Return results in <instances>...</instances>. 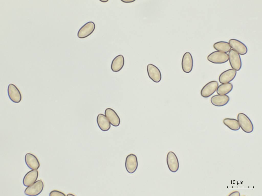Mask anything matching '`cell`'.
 I'll list each match as a JSON object with an SVG mask.
<instances>
[{"label": "cell", "instance_id": "cell-11", "mask_svg": "<svg viewBox=\"0 0 262 196\" xmlns=\"http://www.w3.org/2000/svg\"><path fill=\"white\" fill-rule=\"evenodd\" d=\"M147 69L148 76L152 81L156 83H158L161 81V72L157 67L149 64L147 65Z\"/></svg>", "mask_w": 262, "mask_h": 196}, {"label": "cell", "instance_id": "cell-12", "mask_svg": "<svg viewBox=\"0 0 262 196\" xmlns=\"http://www.w3.org/2000/svg\"><path fill=\"white\" fill-rule=\"evenodd\" d=\"M229 43L235 51L241 55H244L247 52L248 49L246 45L240 41L235 39L229 40Z\"/></svg>", "mask_w": 262, "mask_h": 196}, {"label": "cell", "instance_id": "cell-21", "mask_svg": "<svg viewBox=\"0 0 262 196\" xmlns=\"http://www.w3.org/2000/svg\"><path fill=\"white\" fill-rule=\"evenodd\" d=\"M223 121L225 125L232 130L237 131L240 128L238 121L235 119L226 118L223 119Z\"/></svg>", "mask_w": 262, "mask_h": 196}, {"label": "cell", "instance_id": "cell-10", "mask_svg": "<svg viewBox=\"0 0 262 196\" xmlns=\"http://www.w3.org/2000/svg\"><path fill=\"white\" fill-rule=\"evenodd\" d=\"M95 28V24L92 21L87 22L79 30L77 33L78 38L81 39L87 37L94 31Z\"/></svg>", "mask_w": 262, "mask_h": 196}, {"label": "cell", "instance_id": "cell-5", "mask_svg": "<svg viewBox=\"0 0 262 196\" xmlns=\"http://www.w3.org/2000/svg\"><path fill=\"white\" fill-rule=\"evenodd\" d=\"M166 161L169 170L173 173L177 172L179 168V163L178 158L173 152L170 151L168 153Z\"/></svg>", "mask_w": 262, "mask_h": 196}, {"label": "cell", "instance_id": "cell-6", "mask_svg": "<svg viewBox=\"0 0 262 196\" xmlns=\"http://www.w3.org/2000/svg\"><path fill=\"white\" fill-rule=\"evenodd\" d=\"M218 85V82L216 81L213 80L208 82L201 89V95L204 98L210 96L216 91Z\"/></svg>", "mask_w": 262, "mask_h": 196}, {"label": "cell", "instance_id": "cell-8", "mask_svg": "<svg viewBox=\"0 0 262 196\" xmlns=\"http://www.w3.org/2000/svg\"><path fill=\"white\" fill-rule=\"evenodd\" d=\"M7 92L9 99L13 102L18 103L21 101L22 97L21 93L15 85L12 83L9 84Z\"/></svg>", "mask_w": 262, "mask_h": 196}, {"label": "cell", "instance_id": "cell-17", "mask_svg": "<svg viewBox=\"0 0 262 196\" xmlns=\"http://www.w3.org/2000/svg\"><path fill=\"white\" fill-rule=\"evenodd\" d=\"M230 100V97L227 95H216L212 96L210 99L211 103L214 105L222 106L226 105Z\"/></svg>", "mask_w": 262, "mask_h": 196}, {"label": "cell", "instance_id": "cell-2", "mask_svg": "<svg viewBox=\"0 0 262 196\" xmlns=\"http://www.w3.org/2000/svg\"><path fill=\"white\" fill-rule=\"evenodd\" d=\"M207 59L213 64H222L228 60V56L226 53L217 51L210 54L207 57Z\"/></svg>", "mask_w": 262, "mask_h": 196}, {"label": "cell", "instance_id": "cell-16", "mask_svg": "<svg viewBox=\"0 0 262 196\" xmlns=\"http://www.w3.org/2000/svg\"><path fill=\"white\" fill-rule=\"evenodd\" d=\"M38 176V171L32 169L27 173L24 176L23 180L24 185L28 187L35 182Z\"/></svg>", "mask_w": 262, "mask_h": 196}, {"label": "cell", "instance_id": "cell-25", "mask_svg": "<svg viewBox=\"0 0 262 196\" xmlns=\"http://www.w3.org/2000/svg\"><path fill=\"white\" fill-rule=\"evenodd\" d=\"M100 1H101L103 2H107L108 1V0H100Z\"/></svg>", "mask_w": 262, "mask_h": 196}, {"label": "cell", "instance_id": "cell-7", "mask_svg": "<svg viewBox=\"0 0 262 196\" xmlns=\"http://www.w3.org/2000/svg\"><path fill=\"white\" fill-rule=\"evenodd\" d=\"M138 165L137 157L135 155L130 154L127 156L125 160V167L128 173H134L137 169Z\"/></svg>", "mask_w": 262, "mask_h": 196}, {"label": "cell", "instance_id": "cell-23", "mask_svg": "<svg viewBox=\"0 0 262 196\" xmlns=\"http://www.w3.org/2000/svg\"><path fill=\"white\" fill-rule=\"evenodd\" d=\"M60 192L56 190H54L51 191L49 194L50 196L59 195L61 194Z\"/></svg>", "mask_w": 262, "mask_h": 196}, {"label": "cell", "instance_id": "cell-1", "mask_svg": "<svg viewBox=\"0 0 262 196\" xmlns=\"http://www.w3.org/2000/svg\"><path fill=\"white\" fill-rule=\"evenodd\" d=\"M237 119L240 127L244 132L249 133L253 131L254 129L253 124L246 114L242 113H239L237 116Z\"/></svg>", "mask_w": 262, "mask_h": 196}, {"label": "cell", "instance_id": "cell-15", "mask_svg": "<svg viewBox=\"0 0 262 196\" xmlns=\"http://www.w3.org/2000/svg\"><path fill=\"white\" fill-rule=\"evenodd\" d=\"M105 114L110 124L115 127L118 126L120 123V118L116 112L110 108H107Z\"/></svg>", "mask_w": 262, "mask_h": 196}, {"label": "cell", "instance_id": "cell-18", "mask_svg": "<svg viewBox=\"0 0 262 196\" xmlns=\"http://www.w3.org/2000/svg\"><path fill=\"white\" fill-rule=\"evenodd\" d=\"M96 121L99 127L102 131H107L111 128L110 122L106 116L102 114L98 115Z\"/></svg>", "mask_w": 262, "mask_h": 196}, {"label": "cell", "instance_id": "cell-13", "mask_svg": "<svg viewBox=\"0 0 262 196\" xmlns=\"http://www.w3.org/2000/svg\"><path fill=\"white\" fill-rule=\"evenodd\" d=\"M236 74V71L232 68L225 70L220 75L219 81L221 84L229 83L234 79Z\"/></svg>", "mask_w": 262, "mask_h": 196}, {"label": "cell", "instance_id": "cell-9", "mask_svg": "<svg viewBox=\"0 0 262 196\" xmlns=\"http://www.w3.org/2000/svg\"><path fill=\"white\" fill-rule=\"evenodd\" d=\"M193 65V59L191 54L186 52L183 55L181 62L182 70L184 72L188 73L192 70Z\"/></svg>", "mask_w": 262, "mask_h": 196}, {"label": "cell", "instance_id": "cell-24", "mask_svg": "<svg viewBox=\"0 0 262 196\" xmlns=\"http://www.w3.org/2000/svg\"><path fill=\"white\" fill-rule=\"evenodd\" d=\"M134 1H135V0L133 1V0H123V1H123L124 2H125V3L132 2H133Z\"/></svg>", "mask_w": 262, "mask_h": 196}, {"label": "cell", "instance_id": "cell-4", "mask_svg": "<svg viewBox=\"0 0 262 196\" xmlns=\"http://www.w3.org/2000/svg\"><path fill=\"white\" fill-rule=\"evenodd\" d=\"M228 60L232 68L236 71H238L242 66L241 58L239 54L233 49H231L228 53Z\"/></svg>", "mask_w": 262, "mask_h": 196}, {"label": "cell", "instance_id": "cell-20", "mask_svg": "<svg viewBox=\"0 0 262 196\" xmlns=\"http://www.w3.org/2000/svg\"><path fill=\"white\" fill-rule=\"evenodd\" d=\"M233 88V84L231 83H222L218 86L216 92L218 94L226 95L232 91Z\"/></svg>", "mask_w": 262, "mask_h": 196}, {"label": "cell", "instance_id": "cell-3", "mask_svg": "<svg viewBox=\"0 0 262 196\" xmlns=\"http://www.w3.org/2000/svg\"><path fill=\"white\" fill-rule=\"evenodd\" d=\"M44 183L41 179L36 181L25 189V194L29 196H36L40 194L44 188Z\"/></svg>", "mask_w": 262, "mask_h": 196}, {"label": "cell", "instance_id": "cell-19", "mask_svg": "<svg viewBox=\"0 0 262 196\" xmlns=\"http://www.w3.org/2000/svg\"><path fill=\"white\" fill-rule=\"evenodd\" d=\"M124 64V58L123 55H119L116 56L113 60L111 68L114 72H118L123 68Z\"/></svg>", "mask_w": 262, "mask_h": 196}, {"label": "cell", "instance_id": "cell-22", "mask_svg": "<svg viewBox=\"0 0 262 196\" xmlns=\"http://www.w3.org/2000/svg\"><path fill=\"white\" fill-rule=\"evenodd\" d=\"M213 47L217 51L225 53L229 52L231 48L229 43L224 41H220L215 43Z\"/></svg>", "mask_w": 262, "mask_h": 196}, {"label": "cell", "instance_id": "cell-14", "mask_svg": "<svg viewBox=\"0 0 262 196\" xmlns=\"http://www.w3.org/2000/svg\"><path fill=\"white\" fill-rule=\"evenodd\" d=\"M25 162L27 166L31 169H37L40 166V163L37 157L30 153H27L25 156Z\"/></svg>", "mask_w": 262, "mask_h": 196}]
</instances>
